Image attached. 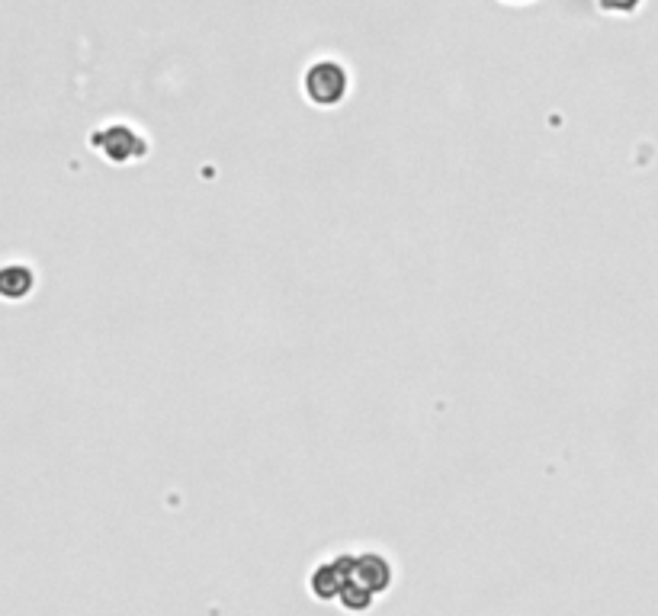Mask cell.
Segmentation results:
<instances>
[{
    "label": "cell",
    "mask_w": 658,
    "mask_h": 616,
    "mask_svg": "<svg viewBox=\"0 0 658 616\" xmlns=\"http://www.w3.org/2000/svg\"><path fill=\"white\" fill-rule=\"evenodd\" d=\"M302 90H305V97H309L315 106L328 110V106H338L347 97L350 77H347V71L338 65V61H315V65L305 71Z\"/></svg>",
    "instance_id": "cell-1"
},
{
    "label": "cell",
    "mask_w": 658,
    "mask_h": 616,
    "mask_svg": "<svg viewBox=\"0 0 658 616\" xmlns=\"http://www.w3.org/2000/svg\"><path fill=\"white\" fill-rule=\"evenodd\" d=\"M94 148L103 154L106 161L126 164V161L145 158L148 142H145V138L135 132L132 126H122V122H116V126H103V129L94 135Z\"/></svg>",
    "instance_id": "cell-2"
},
{
    "label": "cell",
    "mask_w": 658,
    "mask_h": 616,
    "mask_svg": "<svg viewBox=\"0 0 658 616\" xmlns=\"http://www.w3.org/2000/svg\"><path fill=\"white\" fill-rule=\"evenodd\" d=\"M354 578V559H334V562H325L315 568L312 575V591L315 597L328 600V597H338L344 591V584Z\"/></svg>",
    "instance_id": "cell-3"
},
{
    "label": "cell",
    "mask_w": 658,
    "mask_h": 616,
    "mask_svg": "<svg viewBox=\"0 0 658 616\" xmlns=\"http://www.w3.org/2000/svg\"><path fill=\"white\" fill-rule=\"evenodd\" d=\"M354 578L360 581V584H366L373 594H382L389 588V581H392V572H389V562L382 559V556H360V559H354Z\"/></svg>",
    "instance_id": "cell-4"
},
{
    "label": "cell",
    "mask_w": 658,
    "mask_h": 616,
    "mask_svg": "<svg viewBox=\"0 0 658 616\" xmlns=\"http://www.w3.org/2000/svg\"><path fill=\"white\" fill-rule=\"evenodd\" d=\"M33 283H36V276L29 267L10 264L0 270V296L4 299H26L29 292H33Z\"/></svg>",
    "instance_id": "cell-5"
},
{
    "label": "cell",
    "mask_w": 658,
    "mask_h": 616,
    "mask_svg": "<svg viewBox=\"0 0 658 616\" xmlns=\"http://www.w3.org/2000/svg\"><path fill=\"white\" fill-rule=\"evenodd\" d=\"M341 597V604L347 607V610H366L370 607V600L376 597L370 588H366V584H360L357 578H350L347 584H344V591L338 594Z\"/></svg>",
    "instance_id": "cell-6"
},
{
    "label": "cell",
    "mask_w": 658,
    "mask_h": 616,
    "mask_svg": "<svg viewBox=\"0 0 658 616\" xmlns=\"http://www.w3.org/2000/svg\"><path fill=\"white\" fill-rule=\"evenodd\" d=\"M601 7L607 13H633L639 7V0H601Z\"/></svg>",
    "instance_id": "cell-7"
},
{
    "label": "cell",
    "mask_w": 658,
    "mask_h": 616,
    "mask_svg": "<svg viewBox=\"0 0 658 616\" xmlns=\"http://www.w3.org/2000/svg\"><path fill=\"white\" fill-rule=\"evenodd\" d=\"M514 4H520V0H514Z\"/></svg>",
    "instance_id": "cell-8"
}]
</instances>
